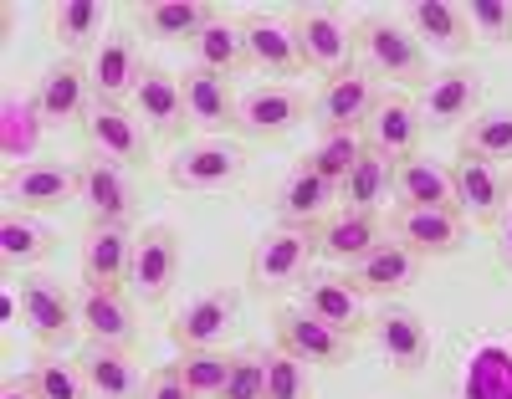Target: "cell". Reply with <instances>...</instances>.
Wrapping results in <instances>:
<instances>
[{
    "instance_id": "35",
    "label": "cell",
    "mask_w": 512,
    "mask_h": 399,
    "mask_svg": "<svg viewBox=\"0 0 512 399\" xmlns=\"http://www.w3.org/2000/svg\"><path fill=\"white\" fill-rule=\"evenodd\" d=\"M52 241H57V231L47 220H36L31 210H6V220H0V266H6V272L36 266L52 251Z\"/></svg>"
},
{
    "instance_id": "48",
    "label": "cell",
    "mask_w": 512,
    "mask_h": 399,
    "mask_svg": "<svg viewBox=\"0 0 512 399\" xmlns=\"http://www.w3.org/2000/svg\"><path fill=\"white\" fill-rule=\"evenodd\" d=\"M497 261H502V266H512V210L497 220Z\"/></svg>"
},
{
    "instance_id": "8",
    "label": "cell",
    "mask_w": 512,
    "mask_h": 399,
    "mask_svg": "<svg viewBox=\"0 0 512 399\" xmlns=\"http://www.w3.org/2000/svg\"><path fill=\"white\" fill-rule=\"evenodd\" d=\"M451 185H456V215L466 226H497V220L512 210L507 195V174L477 154H461L451 164Z\"/></svg>"
},
{
    "instance_id": "15",
    "label": "cell",
    "mask_w": 512,
    "mask_h": 399,
    "mask_svg": "<svg viewBox=\"0 0 512 399\" xmlns=\"http://www.w3.org/2000/svg\"><path fill=\"white\" fill-rule=\"evenodd\" d=\"M482 108V77L477 67H451L441 72L431 87L420 93L415 113H420V128H461V123H472Z\"/></svg>"
},
{
    "instance_id": "25",
    "label": "cell",
    "mask_w": 512,
    "mask_h": 399,
    "mask_svg": "<svg viewBox=\"0 0 512 399\" xmlns=\"http://www.w3.org/2000/svg\"><path fill=\"white\" fill-rule=\"evenodd\" d=\"M374 246H384V226H379V215L369 210H338L328 215L323 226H318V256L338 261V266H359Z\"/></svg>"
},
{
    "instance_id": "3",
    "label": "cell",
    "mask_w": 512,
    "mask_h": 399,
    "mask_svg": "<svg viewBox=\"0 0 512 399\" xmlns=\"http://www.w3.org/2000/svg\"><path fill=\"white\" fill-rule=\"evenodd\" d=\"M292 41H297V57H303V67L323 72V77H344L354 72V31L338 21L333 11L323 6H303V11H292Z\"/></svg>"
},
{
    "instance_id": "10",
    "label": "cell",
    "mask_w": 512,
    "mask_h": 399,
    "mask_svg": "<svg viewBox=\"0 0 512 399\" xmlns=\"http://www.w3.org/2000/svg\"><path fill=\"white\" fill-rule=\"evenodd\" d=\"M6 200L11 210H57L82 200V164H52L36 159L21 169H6Z\"/></svg>"
},
{
    "instance_id": "37",
    "label": "cell",
    "mask_w": 512,
    "mask_h": 399,
    "mask_svg": "<svg viewBox=\"0 0 512 399\" xmlns=\"http://www.w3.org/2000/svg\"><path fill=\"white\" fill-rule=\"evenodd\" d=\"M338 195L349 200V210H369V215H379L384 205H390V195H395V164L384 159V154H369V149H364Z\"/></svg>"
},
{
    "instance_id": "23",
    "label": "cell",
    "mask_w": 512,
    "mask_h": 399,
    "mask_svg": "<svg viewBox=\"0 0 512 399\" xmlns=\"http://www.w3.org/2000/svg\"><path fill=\"white\" fill-rule=\"evenodd\" d=\"M88 72H93V98H98V103L134 98V87H139V77H144V62H139L134 36H128V31H108V41L93 52Z\"/></svg>"
},
{
    "instance_id": "50",
    "label": "cell",
    "mask_w": 512,
    "mask_h": 399,
    "mask_svg": "<svg viewBox=\"0 0 512 399\" xmlns=\"http://www.w3.org/2000/svg\"><path fill=\"white\" fill-rule=\"evenodd\" d=\"M507 195H512V174H507Z\"/></svg>"
},
{
    "instance_id": "26",
    "label": "cell",
    "mask_w": 512,
    "mask_h": 399,
    "mask_svg": "<svg viewBox=\"0 0 512 399\" xmlns=\"http://www.w3.org/2000/svg\"><path fill=\"white\" fill-rule=\"evenodd\" d=\"M410 31L420 36V47H431L441 57H466L472 52V21H466V6H446V0H415L405 11Z\"/></svg>"
},
{
    "instance_id": "17",
    "label": "cell",
    "mask_w": 512,
    "mask_h": 399,
    "mask_svg": "<svg viewBox=\"0 0 512 399\" xmlns=\"http://www.w3.org/2000/svg\"><path fill=\"white\" fill-rule=\"evenodd\" d=\"M82 123H88V144L98 159H113L123 169L149 159V133H144L139 113H128L123 103H93V113Z\"/></svg>"
},
{
    "instance_id": "49",
    "label": "cell",
    "mask_w": 512,
    "mask_h": 399,
    "mask_svg": "<svg viewBox=\"0 0 512 399\" xmlns=\"http://www.w3.org/2000/svg\"><path fill=\"white\" fill-rule=\"evenodd\" d=\"M0 399H41V394H36L31 379H6V384H0Z\"/></svg>"
},
{
    "instance_id": "19",
    "label": "cell",
    "mask_w": 512,
    "mask_h": 399,
    "mask_svg": "<svg viewBox=\"0 0 512 399\" xmlns=\"http://www.w3.org/2000/svg\"><path fill=\"white\" fill-rule=\"evenodd\" d=\"M420 133H425V128H420L415 103L400 98V93H390V98L374 103V113H369V123H364V149H369V154H384L390 164H405V159L420 154Z\"/></svg>"
},
{
    "instance_id": "38",
    "label": "cell",
    "mask_w": 512,
    "mask_h": 399,
    "mask_svg": "<svg viewBox=\"0 0 512 399\" xmlns=\"http://www.w3.org/2000/svg\"><path fill=\"white\" fill-rule=\"evenodd\" d=\"M190 52H195V67H205V72H221V77H236L241 67H246V36H241V26H231V21H210L195 41H190Z\"/></svg>"
},
{
    "instance_id": "4",
    "label": "cell",
    "mask_w": 512,
    "mask_h": 399,
    "mask_svg": "<svg viewBox=\"0 0 512 399\" xmlns=\"http://www.w3.org/2000/svg\"><path fill=\"white\" fill-rule=\"evenodd\" d=\"M318 256V236L308 226H272L262 241L251 246V282L262 292L292 287L308 277V266Z\"/></svg>"
},
{
    "instance_id": "44",
    "label": "cell",
    "mask_w": 512,
    "mask_h": 399,
    "mask_svg": "<svg viewBox=\"0 0 512 399\" xmlns=\"http://www.w3.org/2000/svg\"><path fill=\"white\" fill-rule=\"evenodd\" d=\"M267 399H313V364L292 353H267Z\"/></svg>"
},
{
    "instance_id": "36",
    "label": "cell",
    "mask_w": 512,
    "mask_h": 399,
    "mask_svg": "<svg viewBox=\"0 0 512 399\" xmlns=\"http://www.w3.org/2000/svg\"><path fill=\"white\" fill-rule=\"evenodd\" d=\"M395 200L400 205H451L456 210V185H451V169L436 159H405L395 164Z\"/></svg>"
},
{
    "instance_id": "5",
    "label": "cell",
    "mask_w": 512,
    "mask_h": 399,
    "mask_svg": "<svg viewBox=\"0 0 512 399\" xmlns=\"http://www.w3.org/2000/svg\"><path fill=\"white\" fill-rule=\"evenodd\" d=\"M21 318L41 348H67L82 333L77 328V292H67L57 277H26L21 282Z\"/></svg>"
},
{
    "instance_id": "29",
    "label": "cell",
    "mask_w": 512,
    "mask_h": 399,
    "mask_svg": "<svg viewBox=\"0 0 512 399\" xmlns=\"http://www.w3.org/2000/svg\"><path fill=\"white\" fill-rule=\"evenodd\" d=\"M333 200H338V185L318 180V174H313L308 164H297V169L287 174V180L277 185L272 210H277L282 226H308V231H313V220H328Z\"/></svg>"
},
{
    "instance_id": "31",
    "label": "cell",
    "mask_w": 512,
    "mask_h": 399,
    "mask_svg": "<svg viewBox=\"0 0 512 399\" xmlns=\"http://www.w3.org/2000/svg\"><path fill=\"white\" fill-rule=\"evenodd\" d=\"M41 128H47V118H41L36 98L31 93H6L0 98V159H6L11 169L36 164Z\"/></svg>"
},
{
    "instance_id": "42",
    "label": "cell",
    "mask_w": 512,
    "mask_h": 399,
    "mask_svg": "<svg viewBox=\"0 0 512 399\" xmlns=\"http://www.w3.org/2000/svg\"><path fill=\"white\" fill-rule=\"evenodd\" d=\"M466 399H512V348H477L472 369H466Z\"/></svg>"
},
{
    "instance_id": "45",
    "label": "cell",
    "mask_w": 512,
    "mask_h": 399,
    "mask_svg": "<svg viewBox=\"0 0 512 399\" xmlns=\"http://www.w3.org/2000/svg\"><path fill=\"white\" fill-rule=\"evenodd\" d=\"M221 399H267V353L262 348H241L236 353V369H231Z\"/></svg>"
},
{
    "instance_id": "21",
    "label": "cell",
    "mask_w": 512,
    "mask_h": 399,
    "mask_svg": "<svg viewBox=\"0 0 512 399\" xmlns=\"http://www.w3.org/2000/svg\"><path fill=\"white\" fill-rule=\"evenodd\" d=\"M82 205L93 210V220H113V226H128L139 215V190L128 180V169L113 159H88L82 164Z\"/></svg>"
},
{
    "instance_id": "22",
    "label": "cell",
    "mask_w": 512,
    "mask_h": 399,
    "mask_svg": "<svg viewBox=\"0 0 512 399\" xmlns=\"http://www.w3.org/2000/svg\"><path fill=\"white\" fill-rule=\"evenodd\" d=\"M374 103H379L374 77L369 72H344V77L323 82V93L313 98V118H318L323 133H333V128H364Z\"/></svg>"
},
{
    "instance_id": "1",
    "label": "cell",
    "mask_w": 512,
    "mask_h": 399,
    "mask_svg": "<svg viewBox=\"0 0 512 399\" xmlns=\"http://www.w3.org/2000/svg\"><path fill=\"white\" fill-rule=\"evenodd\" d=\"M354 47L364 52L374 77H390V82H405V87H431V57H425L420 36L405 21H395V16L359 21Z\"/></svg>"
},
{
    "instance_id": "40",
    "label": "cell",
    "mask_w": 512,
    "mask_h": 399,
    "mask_svg": "<svg viewBox=\"0 0 512 399\" xmlns=\"http://www.w3.org/2000/svg\"><path fill=\"white\" fill-rule=\"evenodd\" d=\"M359 154H364V133L359 128H333V133H318V144L308 154V169L318 174V180L344 190V180H349V169L359 164Z\"/></svg>"
},
{
    "instance_id": "13",
    "label": "cell",
    "mask_w": 512,
    "mask_h": 399,
    "mask_svg": "<svg viewBox=\"0 0 512 399\" xmlns=\"http://www.w3.org/2000/svg\"><path fill=\"white\" fill-rule=\"evenodd\" d=\"M134 231L113 226V220H88L82 231V287H128V266H134Z\"/></svg>"
},
{
    "instance_id": "47",
    "label": "cell",
    "mask_w": 512,
    "mask_h": 399,
    "mask_svg": "<svg viewBox=\"0 0 512 399\" xmlns=\"http://www.w3.org/2000/svg\"><path fill=\"white\" fill-rule=\"evenodd\" d=\"M149 399H195V394L185 389V379H180L175 364H164V369L149 374Z\"/></svg>"
},
{
    "instance_id": "12",
    "label": "cell",
    "mask_w": 512,
    "mask_h": 399,
    "mask_svg": "<svg viewBox=\"0 0 512 399\" xmlns=\"http://www.w3.org/2000/svg\"><path fill=\"white\" fill-rule=\"evenodd\" d=\"M36 108L41 118H47V128H62V123H77V118H88L93 113V72L82 67L77 57H62L52 62L47 72L36 77Z\"/></svg>"
},
{
    "instance_id": "30",
    "label": "cell",
    "mask_w": 512,
    "mask_h": 399,
    "mask_svg": "<svg viewBox=\"0 0 512 399\" xmlns=\"http://www.w3.org/2000/svg\"><path fill=\"white\" fill-rule=\"evenodd\" d=\"M241 36H246V67L267 72V77H292V72H303V57H297L292 26H282V21H272V16H246Z\"/></svg>"
},
{
    "instance_id": "14",
    "label": "cell",
    "mask_w": 512,
    "mask_h": 399,
    "mask_svg": "<svg viewBox=\"0 0 512 399\" xmlns=\"http://www.w3.org/2000/svg\"><path fill=\"white\" fill-rule=\"evenodd\" d=\"M303 118H308V98L287 82L251 87V93H241V108H236V128L246 139H282Z\"/></svg>"
},
{
    "instance_id": "41",
    "label": "cell",
    "mask_w": 512,
    "mask_h": 399,
    "mask_svg": "<svg viewBox=\"0 0 512 399\" xmlns=\"http://www.w3.org/2000/svg\"><path fill=\"white\" fill-rule=\"evenodd\" d=\"M180 379L195 399H221L231 369H236V353H221V348H195V353H180Z\"/></svg>"
},
{
    "instance_id": "24",
    "label": "cell",
    "mask_w": 512,
    "mask_h": 399,
    "mask_svg": "<svg viewBox=\"0 0 512 399\" xmlns=\"http://www.w3.org/2000/svg\"><path fill=\"white\" fill-rule=\"evenodd\" d=\"M420 266H425V261H420L410 246L384 241V246H374L359 266H349V282H354L364 297H395V292H405V287L420 282Z\"/></svg>"
},
{
    "instance_id": "33",
    "label": "cell",
    "mask_w": 512,
    "mask_h": 399,
    "mask_svg": "<svg viewBox=\"0 0 512 399\" xmlns=\"http://www.w3.org/2000/svg\"><path fill=\"white\" fill-rule=\"evenodd\" d=\"M52 36H57V47L67 57H88L98 52L103 41H108V6H98V0H62V6L52 11Z\"/></svg>"
},
{
    "instance_id": "7",
    "label": "cell",
    "mask_w": 512,
    "mask_h": 399,
    "mask_svg": "<svg viewBox=\"0 0 512 399\" xmlns=\"http://www.w3.org/2000/svg\"><path fill=\"white\" fill-rule=\"evenodd\" d=\"M390 236L410 246L420 261L431 256H456L466 246V220L451 205H395L390 215Z\"/></svg>"
},
{
    "instance_id": "43",
    "label": "cell",
    "mask_w": 512,
    "mask_h": 399,
    "mask_svg": "<svg viewBox=\"0 0 512 399\" xmlns=\"http://www.w3.org/2000/svg\"><path fill=\"white\" fill-rule=\"evenodd\" d=\"M31 384H36L41 399H93L88 379H82V364L62 359V353H47V359L31 369Z\"/></svg>"
},
{
    "instance_id": "32",
    "label": "cell",
    "mask_w": 512,
    "mask_h": 399,
    "mask_svg": "<svg viewBox=\"0 0 512 399\" xmlns=\"http://www.w3.org/2000/svg\"><path fill=\"white\" fill-rule=\"evenodd\" d=\"M185 108H190V123H200V128H210V133H226V128H236L241 98L231 93V77L205 72V67H190V72H185Z\"/></svg>"
},
{
    "instance_id": "6",
    "label": "cell",
    "mask_w": 512,
    "mask_h": 399,
    "mask_svg": "<svg viewBox=\"0 0 512 399\" xmlns=\"http://www.w3.org/2000/svg\"><path fill=\"white\" fill-rule=\"evenodd\" d=\"M164 174L175 190H226L246 174V149L231 139H195V144L175 149Z\"/></svg>"
},
{
    "instance_id": "39",
    "label": "cell",
    "mask_w": 512,
    "mask_h": 399,
    "mask_svg": "<svg viewBox=\"0 0 512 399\" xmlns=\"http://www.w3.org/2000/svg\"><path fill=\"white\" fill-rule=\"evenodd\" d=\"M461 154H477L487 164H512V108H487L461 128Z\"/></svg>"
},
{
    "instance_id": "11",
    "label": "cell",
    "mask_w": 512,
    "mask_h": 399,
    "mask_svg": "<svg viewBox=\"0 0 512 399\" xmlns=\"http://www.w3.org/2000/svg\"><path fill=\"white\" fill-rule=\"evenodd\" d=\"M236 318H241V292H236V287H210V292H200L195 302L180 307L175 323H169V333H175V343H180L185 353H195V348H221L226 333L236 328Z\"/></svg>"
},
{
    "instance_id": "9",
    "label": "cell",
    "mask_w": 512,
    "mask_h": 399,
    "mask_svg": "<svg viewBox=\"0 0 512 399\" xmlns=\"http://www.w3.org/2000/svg\"><path fill=\"white\" fill-rule=\"evenodd\" d=\"M272 323H277V348L292 353V359H303V364H328V369H338V364L354 359V338L338 333V328H328L323 318H313L303 302L282 307Z\"/></svg>"
},
{
    "instance_id": "18",
    "label": "cell",
    "mask_w": 512,
    "mask_h": 399,
    "mask_svg": "<svg viewBox=\"0 0 512 399\" xmlns=\"http://www.w3.org/2000/svg\"><path fill=\"white\" fill-rule=\"evenodd\" d=\"M369 338H374V348L384 353V359H390L395 369H405V374H415L425 359H431V328L420 323V313H410V307H400V302H384L369 318Z\"/></svg>"
},
{
    "instance_id": "20",
    "label": "cell",
    "mask_w": 512,
    "mask_h": 399,
    "mask_svg": "<svg viewBox=\"0 0 512 399\" xmlns=\"http://www.w3.org/2000/svg\"><path fill=\"white\" fill-rule=\"evenodd\" d=\"M77 364H82V379H88L93 399H149V379L128 348L88 343L77 353Z\"/></svg>"
},
{
    "instance_id": "16",
    "label": "cell",
    "mask_w": 512,
    "mask_h": 399,
    "mask_svg": "<svg viewBox=\"0 0 512 399\" xmlns=\"http://www.w3.org/2000/svg\"><path fill=\"white\" fill-rule=\"evenodd\" d=\"M77 328L88 343H103V348H134L139 343L134 302L113 287H82L77 292Z\"/></svg>"
},
{
    "instance_id": "2",
    "label": "cell",
    "mask_w": 512,
    "mask_h": 399,
    "mask_svg": "<svg viewBox=\"0 0 512 399\" xmlns=\"http://www.w3.org/2000/svg\"><path fill=\"white\" fill-rule=\"evenodd\" d=\"M180 266H185V246L175 226H144L134 241V266H128V297L134 302H164L169 287L180 282Z\"/></svg>"
},
{
    "instance_id": "34",
    "label": "cell",
    "mask_w": 512,
    "mask_h": 399,
    "mask_svg": "<svg viewBox=\"0 0 512 399\" xmlns=\"http://www.w3.org/2000/svg\"><path fill=\"white\" fill-rule=\"evenodd\" d=\"M134 21L149 41H195L216 21V11L200 6V0H149V6L134 11Z\"/></svg>"
},
{
    "instance_id": "27",
    "label": "cell",
    "mask_w": 512,
    "mask_h": 399,
    "mask_svg": "<svg viewBox=\"0 0 512 399\" xmlns=\"http://www.w3.org/2000/svg\"><path fill=\"white\" fill-rule=\"evenodd\" d=\"M303 307L313 318H323L328 328H338V333H359V328H369V313H364V292L349 282V272L344 277H308L303 282Z\"/></svg>"
},
{
    "instance_id": "28",
    "label": "cell",
    "mask_w": 512,
    "mask_h": 399,
    "mask_svg": "<svg viewBox=\"0 0 512 399\" xmlns=\"http://www.w3.org/2000/svg\"><path fill=\"white\" fill-rule=\"evenodd\" d=\"M134 113L144 118V128L154 133H180L190 123V108H185V82L169 77L164 67H144L139 87H134Z\"/></svg>"
},
{
    "instance_id": "46",
    "label": "cell",
    "mask_w": 512,
    "mask_h": 399,
    "mask_svg": "<svg viewBox=\"0 0 512 399\" xmlns=\"http://www.w3.org/2000/svg\"><path fill=\"white\" fill-rule=\"evenodd\" d=\"M466 21H472L477 41H487V47H507L512 41V0H472V6H466Z\"/></svg>"
}]
</instances>
